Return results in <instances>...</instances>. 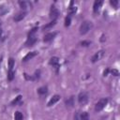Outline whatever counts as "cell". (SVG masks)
Masks as SVG:
<instances>
[{
  "label": "cell",
  "mask_w": 120,
  "mask_h": 120,
  "mask_svg": "<svg viewBox=\"0 0 120 120\" xmlns=\"http://www.w3.org/2000/svg\"><path fill=\"white\" fill-rule=\"evenodd\" d=\"M93 24H92V22H89V21H84L81 26H80V34L81 35H84L86 34L91 28H92Z\"/></svg>",
  "instance_id": "1"
},
{
  "label": "cell",
  "mask_w": 120,
  "mask_h": 120,
  "mask_svg": "<svg viewBox=\"0 0 120 120\" xmlns=\"http://www.w3.org/2000/svg\"><path fill=\"white\" fill-rule=\"evenodd\" d=\"M107 103H108V98H101V99H99V100L96 103L95 110H96L97 112L101 111V110L107 105Z\"/></svg>",
  "instance_id": "2"
},
{
  "label": "cell",
  "mask_w": 120,
  "mask_h": 120,
  "mask_svg": "<svg viewBox=\"0 0 120 120\" xmlns=\"http://www.w3.org/2000/svg\"><path fill=\"white\" fill-rule=\"evenodd\" d=\"M78 101H79V103L82 104V105L86 104L87 101H88V95H87L85 92L80 93L79 96H78Z\"/></svg>",
  "instance_id": "3"
},
{
  "label": "cell",
  "mask_w": 120,
  "mask_h": 120,
  "mask_svg": "<svg viewBox=\"0 0 120 120\" xmlns=\"http://www.w3.org/2000/svg\"><path fill=\"white\" fill-rule=\"evenodd\" d=\"M103 55H104V51H98V52H97L93 56H92V58H91V61H92V63H96V62H98V61H99L102 57H103Z\"/></svg>",
  "instance_id": "4"
},
{
  "label": "cell",
  "mask_w": 120,
  "mask_h": 120,
  "mask_svg": "<svg viewBox=\"0 0 120 120\" xmlns=\"http://www.w3.org/2000/svg\"><path fill=\"white\" fill-rule=\"evenodd\" d=\"M49 64L52 67H54V68L56 69V71H58V68H59V58L56 57V56H53L50 59L49 61Z\"/></svg>",
  "instance_id": "5"
},
{
  "label": "cell",
  "mask_w": 120,
  "mask_h": 120,
  "mask_svg": "<svg viewBox=\"0 0 120 120\" xmlns=\"http://www.w3.org/2000/svg\"><path fill=\"white\" fill-rule=\"evenodd\" d=\"M58 15H59V10L55 7L52 6L51 10H50V18L52 19V20H55L58 17Z\"/></svg>",
  "instance_id": "6"
},
{
  "label": "cell",
  "mask_w": 120,
  "mask_h": 120,
  "mask_svg": "<svg viewBox=\"0 0 120 120\" xmlns=\"http://www.w3.org/2000/svg\"><path fill=\"white\" fill-rule=\"evenodd\" d=\"M102 4H103V1L102 0H97V1H95L94 6H93V10H94L95 13H98L99 11Z\"/></svg>",
  "instance_id": "7"
},
{
  "label": "cell",
  "mask_w": 120,
  "mask_h": 120,
  "mask_svg": "<svg viewBox=\"0 0 120 120\" xmlns=\"http://www.w3.org/2000/svg\"><path fill=\"white\" fill-rule=\"evenodd\" d=\"M56 36V33L55 32H52V33H48L46 34L44 37H43V41L44 42H49L51 40H52Z\"/></svg>",
  "instance_id": "8"
},
{
  "label": "cell",
  "mask_w": 120,
  "mask_h": 120,
  "mask_svg": "<svg viewBox=\"0 0 120 120\" xmlns=\"http://www.w3.org/2000/svg\"><path fill=\"white\" fill-rule=\"evenodd\" d=\"M37 42V38H36V36H34V37H28V38H27V40H26V42H25V46H33L35 43Z\"/></svg>",
  "instance_id": "9"
},
{
  "label": "cell",
  "mask_w": 120,
  "mask_h": 120,
  "mask_svg": "<svg viewBox=\"0 0 120 120\" xmlns=\"http://www.w3.org/2000/svg\"><path fill=\"white\" fill-rule=\"evenodd\" d=\"M60 99V96L59 95H54L51 99H50V101L48 102V104H47V106L48 107H51V106H52L53 104H55L58 100Z\"/></svg>",
  "instance_id": "10"
},
{
  "label": "cell",
  "mask_w": 120,
  "mask_h": 120,
  "mask_svg": "<svg viewBox=\"0 0 120 120\" xmlns=\"http://www.w3.org/2000/svg\"><path fill=\"white\" fill-rule=\"evenodd\" d=\"M38 54V52H28L23 58H22V62H26V61H28V60H30V59H32L33 57H35L36 55Z\"/></svg>",
  "instance_id": "11"
},
{
  "label": "cell",
  "mask_w": 120,
  "mask_h": 120,
  "mask_svg": "<svg viewBox=\"0 0 120 120\" xmlns=\"http://www.w3.org/2000/svg\"><path fill=\"white\" fill-rule=\"evenodd\" d=\"M25 15H26V12H25V11H23V12H20V13H18L17 15H15V17H14V21H15V22H21L22 19H24Z\"/></svg>",
  "instance_id": "12"
},
{
  "label": "cell",
  "mask_w": 120,
  "mask_h": 120,
  "mask_svg": "<svg viewBox=\"0 0 120 120\" xmlns=\"http://www.w3.org/2000/svg\"><path fill=\"white\" fill-rule=\"evenodd\" d=\"M55 23H56V20H52V22H50L49 23L45 24V25L42 27V29H43V30H48V29L52 28V26H54V25H55Z\"/></svg>",
  "instance_id": "13"
},
{
  "label": "cell",
  "mask_w": 120,
  "mask_h": 120,
  "mask_svg": "<svg viewBox=\"0 0 120 120\" xmlns=\"http://www.w3.org/2000/svg\"><path fill=\"white\" fill-rule=\"evenodd\" d=\"M65 103H66V106H67V107H69V108L73 107V105H74V97L68 98L66 100Z\"/></svg>",
  "instance_id": "14"
},
{
  "label": "cell",
  "mask_w": 120,
  "mask_h": 120,
  "mask_svg": "<svg viewBox=\"0 0 120 120\" xmlns=\"http://www.w3.org/2000/svg\"><path fill=\"white\" fill-rule=\"evenodd\" d=\"M47 92H48L47 86H41V87H39L38 89V93L39 95H45V94H47Z\"/></svg>",
  "instance_id": "15"
},
{
  "label": "cell",
  "mask_w": 120,
  "mask_h": 120,
  "mask_svg": "<svg viewBox=\"0 0 120 120\" xmlns=\"http://www.w3.org/2000/svg\"><path fill=\"white\" fill-rule=\"evenodd\" d=\"M80 120H89V115L86 112H81Z\"/></svg>",
  "instance_id": "16"
},
{
  "label": "cell",
  "mask_w": 120,
  "mask_h": 120,
  "mask_svg": "<svg viewBox=\"0 0 120 120\" xmlns=\"http://www.w3.org/2000/svg\"><path fill=\"white\" fill-rule=\"evenodd\" d=\"M23 116H22V113L21 112H16L15 114H14V119L15 120H22Z\"/></svg>",
  "instance_id": "17"
},
{
  "label": "cell",
  "mask_w": 120,
  "mask_h": 120,
  "mask_svg": "<svg viewBox=\"0 0 120 120\" xmlns=\"http://www.w3.org/2000/svg\"><path fill=\"white\" fill-rule=\"evenodd\" d=\"M14 76H15V72L13 70H8V81H12L14 79Z\"/></svg>",
  "instance_id": "18"
},
{
  "label": "cell",
  "mask_w": 120,
  "mask_h": 120,
  "mask_svg": "<svg viewBox=\"0 0 120 120\" xmlns=\"http://www.w3.org/2000/svg\"><path fill=\"white\" fill-rule=\"evenodd\" d=\"M13 66H14V59L12 57H10L8 59V70H12Z\"/></svg>",
  "instance_id": "19"
},
{
  "label": "cell",
  "mask_w": 120,
  "mask_h": 120,
  "mask_svg": "<svg viewBox=\"0 0 120 120\" xmlns=\"http://www.w3.org/2000/svg\"><path fill=\"white\" fill-rule=\"evenodd\" d=\"M76 11H77V8L76 7H69L68 8V16L74 14Z\"/></svg>",
  "instance_id": "20"
},
{
  "label": "cell",
  "mask_w": 120,
  "mask_h": 120,
  "mask_svg": "<svg viewBox=\"0 0 120 120\" xmlns=\"http://www.w3.org/2000/svg\"><path fill=\"white\" fill-rule=\"evenodd\" d=\"M21 99H22V96H18V97H17L15 99H13V100H12L11 105H13V106H14V105H17V104H18V103L21 101Z\"/></svg>",
  "instance_id": "21"
},
{
  "label": "cell",
  "mask_w": 120,
  "mask_h": 120,
  "mask_svg": "<svg viewBox=\"0 0 120 120\" xmlns=\"http://www.w3.org/2000/svg\"><path fill=\"white\" fill-rule=\"evenodd\" d=\"M28 2H26V1H20L19 2V5L21 6V8H23V9H25L26 8H27V6H28Z\"/></svg>",
  "instance_id": "22"
},
{
  "label": "cell",
  "mask_w": 120,
  "mask_h": 120,
  "mask_svg": "<svg viewBox=\"0 0 120 120\" xmlns=\"http://www.w3.org/2000/svg\"><path fill=\"white\" fill-rule=\"evenodd\" d=\"M37 30H38V27H34V28H32V29L30 30V32L28 33V37H34L35 34H36V32H37Z\"/></svg>",
  "instance_id": "23"
},
{
  "label": "cell",
  "mask_w": 120,
  "mask_h": 120,
  "mask_svg": "<svg viewBox=\"0 0 120 120\" xmlns=\"http://www.w3.org/2000/svg\"><path fill=\"white\" fill-rule=\"evenodd\" d=\"M8 9L5 7V6H2V7H0V15H4L7 11H8Z\"/></svg>",
  "instance_id": "24"
},
{
  "label": "cell",
  "mask_w": 120,
  "mask_h": 120,
  "mask_svg": "<svg viewBox=\"0 0 120 120\" xmlns=\"http://www.w3.org/2000/svg\"><path fill=\"white\" fill-rule=\"evenodd\" d=\"M82 46H83V47H87V46H89L90 44H91V42L89 41V40H82V41H81V43H80Z\"/></svg>",
  "instance_id": "25"
},
{
  "label": "cell",
  "mask_w": 120,
  "mask_h": 120,
  "mask_svg": "<svg viewBox=\"0 0 120 120\" xmlns=\"http://www.w3.org/2000/svg\"><path fill=\"white\" fill-rule=\"evenodd\" d=\"M110 3H111V5H112L114 8H117V7H118V1H117V0H111Z\"/></svg>",
  "instance_id": "26"
},
{
  "label": "cell",
  "mask_w": 120,
  "mask_h": 120,
  "mask_svg": "<svg viewBox=\"0 0 120 120\" xmlns=\"http://www.w3.org/2000/svg\"><path fill=\"white\" fill-rule=\"evenodd\" d=\"M70 24V16H67L65 19V26H69Z\"/></svg>",
  "instance_id": "27"
},
{
  "label": "cell",
  "mask_w": 120,
  "mask_h": 120,
  "mask_svg": "<svg viewBox=\"0 0 120 120\" xmlns=\"http://www.w3.org/2000/svg\"><path fill=\"white\" fill-rule=\"evenodd\" d=\"M80 115H81V112H76L74 114V120H80Z\"/></svg>",
  "instance_id": "28"
},
{
  "label": "cell",
  "mask_w": 120,
  "mask_h": 120,
  "mask_svg": "<svg viewBox=\"0 0 120 120\" xmlns=\"http://www.w3.org/2000/svg\"><path fill=\"white\" fill-rule=\"evenodd\" d=\"M111 72H112V74L114 75V76H118V75H119V72H118L117 69H112V70H111Z\"/></svg>",
  "instance_id": "29"
},
{
  "label": "cell",
  "mask_w": 120,
  "mask_h": 120,
  "mask_svg": "<svg viewBox=\"0 0 120 120\" xmlns=\"http://www.w3.org/2000/svg\"><path fill=\"white\" fill-rule=\"evenodd\" d=\"M110 71V69L109 68H107L106 70H104V72H103V76H107V74H108V72Z\"/></svg>",
  "instance_id": "30"
},
{
  "label": "cell",
  "mask_w": 120,
  "mask_h": 120,
  "mask_svg": "<svg viewBox=\"0 0 120 120\" xmlns=\"http://www.w3.org/2000/svg\"><path fill=\"white\" fill-rule=\"evenodd\" d=\"M1 35H2V29L0 28V37H1Z\"/></svg>",
  "instance_id": "31"
},
{
  "label": "cell",
  "mask_w": 120,
  "mask_h": 120,
  "mask_svg": "<svg viewBox=\"0 0 120 120\" xmlns=\"http://www.w3.org/2000/svg\"><path fill=\"white\" fill-rule=\"evenodd\" d=\"M1 61H2V58H0V64H1Z\"/></svg>",
  "instance_id": "32"
},
{
  "label": "cell",
  "mask_w": 120,
  "mask_h": 120,
  "mask_svg": "<svg viewBox=\"0 0 120 120\" xmlns=\"http://www.w3.org/2000/svg\"><path fill=\"white\" fill-rule=\"evenodd\" d=\"M1 23H2V22H1V21H0V26H1Z\"/></svg>",
  "instance_id": "33"
}]
</instances>
